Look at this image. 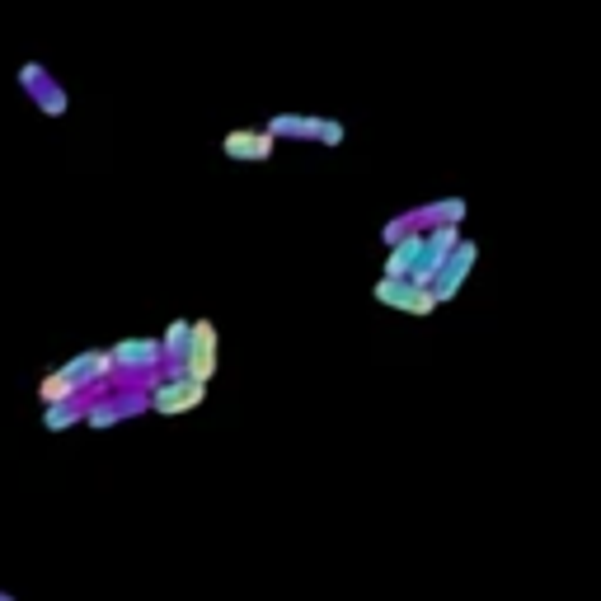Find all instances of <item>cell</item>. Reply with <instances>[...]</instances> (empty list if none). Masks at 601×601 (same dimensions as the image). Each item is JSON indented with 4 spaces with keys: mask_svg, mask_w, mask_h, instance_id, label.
<instances>
[{
    "mask_svg": "<svg viewBox=\"0 0 601 601\" xmlns=\"http://www.w3.org/2000/svg\"><path fill=\"white\" fill-rule=\"evenodd\" d=\"M268 132L278 141H315L320 118H315V113H273V118H268Z\"/></svg>",
    "mask_w": 601,
    "mask_h": 601,
    "instance_id": "9",
    "label": "cell"
},
{
    "mask_svg": "<svg viewBox=\"0 0 601 601\" xmlns=\"http://www.w3.org/2000/svg\"><path fill=\"white\" fill-rule=\"evenodd\" d=\"M216 367H221V334L212 320H193L188 329V348H184V371L202 386H212Z\"/></svg>",
    "mask_w": 601,
    "mask_h": 601,
    "instance_id": "3",
    "label": "cell"
},
{
    "mask_svg": "<svg viewBox=\"0 0 601 601\" xmlns=\"http://www.w3.org/2000/svg\"><path fill=\"white\" fill-rule=\"evenodd\" d=\"M108 362H113V371H132V376L155 371L160 367V339H146V334H137V339H118L113 348H108Z\"/></svg>",
    "mask_w": 601,
    "mask_h": 601,
    "instance_id": "7",
    "label": "cell"
},
{
    "mask_svg": "<svg viewBox=\"0 0 601 601\" xmlns=\"http://www.w3.org/2000/svg\"><path fill=\"white\" fill-rule=\"evenodd\" d=\"M418 216H423V231H428V226H442V221H451V226H465L470 202H465V198H437V202H423V207H418Z\"/></svg>",
    "mask_w": 601,
    "mask_h": 601,
    "instance_id": "12",
    "label": "cell"
},
{
    "mask_svg": "<svg viewBox=\"0 0 601 601\" xmlns=\"http://www.w3.org/2000/svg\"><path fill=\"white\" fill-rule=\"evenodd\" d=\"M315 141H320V146H343V141H348V127H343L339 118H320V132H315Z\"/></svg>",
    "mask_w": 601,
    "mask_h": 601,
    "instance_id": "14",
    "label": "cell"
},
{
    "mask_svg": "<svg viewBox=\"0 0 601 601\" xmlns=\"http://www.w3.org/2000/svg\"><path fill=\"white\" fill-rule=\"evenodd\" d=\"M409 231H423V216H418V207H409V212H400V216H390L386 226H381V245H395L400 235H409Z\"/></svg>",
    "mask_w": 601,
    "mask_h": 601,
    "instance_id": "13",
    "label": "cell"
},
{
    "mask_svg": "<svg viewBox=\"0 0 601 601\" xmlns=\"http://www.w3.org/2000/svg\"><path fill=\"white\" fill-rule=\"evenodd\" d=\"M475 263H479V245L461 235V240H456V249L442 259V268H437V273H432V282H428V292L437 296V306H451V301L465 292V282H470V273H475Z\"/></svg>",
    "mask_w": 601,
    "mask_h": 601,
    "instance_id": "2",
    "label": "cell"
},
{
    "mask_svg": "<svg viewBox=\"0 0 601 601\" xmlns=\"http://www.w3.org/2000/svg\"><path fill=\"white\" fill-rule=\"evenodd\" d=\"M371 301H381V306H390V310H404V315H437V296L428 292V287H418V282H409V278H376V287H371Z\"/></svg>",
    "mask_w": 601,
    "mask_h": 601,
    "instance_id": "4",
    "label": "cell"
},
{
    "mask_svg": "<svg viewBox=\"0 0 601 601\" xmlns=\"http://www.w3.org/2000/svg\"><path fill=\"white\" fill-rule=\"evenodd\" d=\"M85 395H66V400H52L43 404V428L47 432H66V428H76V423H85Z\"/></svg>",
    "mask_w": 601,
    "mask_h": 601,
    "instance_id": "10",
    "label": "cell"
},
{
    "mask_svg": "<svg viewBox=\"0 0 601 601\" xmlns=\"http://www.w3.org/2000/svg\"><path fill=\"white\" fill-rule=\"evenodd\" d=\"M221 151H226V160H240V165H263L278 151V137L268 127H235L221 137Z\"/></svg>",
    "mask_w": 601,
    "mask_h": 601,
    "instance_id": "6",
    "label": "cell"
},
{
    "mask_svg": "<svg viewBox=\"0 0 601 601\" xmlns=\"http://www.w3.org/2000/svg\"><path fill=\"white\" fill-rule=\"evenodd\" d=\"M71 381V386L90 400V395H99V390H108V371H113V362H108V348H90V353H76L71 362H62L57 367Z\"/></svg>",
    "mask_w": 601,
    "mask_h": 601,
    "instance_id": "5",
    "label": "cell"
},
{
    "mask_svg": "<svg viewBox=\"0 0 601 601\" xmlns=\"http://www.w3.org/2000/svg\"><path fill=\"white\" fill-rule=\"evenodd\" d=\"M146 395H151V414H160V418H184V414H193V409L207 400V386H202V381H193L184 367H179V371H165V367H160V381H155Z\"/></svg>",
    "mask_w": 601,
    "mask_h": 601,
    "instance_id": "1",
    "label": "cell"
},
{
    "mask_svg": "<svg viewBox=\"0 0 601 601\" xmlns=\"http://www.w3.org/2000/svg\"><path fill=\"white\" fill-rule=\"evenodd\" d=\"M188 329H193V320H170V324H165V334H160V367H165V371L184 367Z\"/></svg>",
    "mask_w": 601,
    "mask_h": 601,
    "instance_id": "11",
    "label": "cell"
},
{
    "mask_svg": "<svg viewBox=\"0 0 601 601\" xmlns=\"http://www.w3.org/2000/svg\"><path fill=\"white\" fill-rule=\"evenodd\" d=\"M418 259H423V231H409V235H400L395 245H386L381 273H386V278H409L418 268Z\"/></svg>",
    "mask_w": 601,
    "mask_h": 601,
    "instance_id": "8",
    "label": "cell"
},
{
    "mask_svg": "<svg viewBox=\"0 0 601 601\" xmlns=\"http://www.w3.org/2000/svg\"><path fill=\"white\" fill-rule=\"evenodd\" d=\"M0 601H19V597H15V592H0Z\"/></svg>",
    "mask_w": 601,
    "mask_h": 601,
    "instance_id": "15",
    "label": "cell"
}]
</instances>
